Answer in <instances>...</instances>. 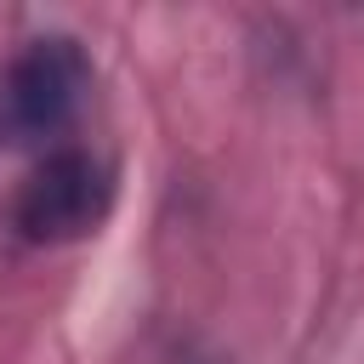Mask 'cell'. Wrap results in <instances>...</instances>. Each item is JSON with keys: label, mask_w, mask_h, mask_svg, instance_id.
I'll return each instance as SVG.
<instances>
[{"label": "cell", "mask_w": 364, "mask_h": 364, "mask_svg": "<svg viewBox=\"0 0 364 364\" xmlns=\"http://www.w3.org/2000/svg\"><path fill=\"white\" fill-rule=\"evenodd\" d=\"M91 91V63L80 40L40 34L0 68V142H46L57 136Z\"/></svg>", "instance_id": "cell-1"}, {"label": "cell", "mask_w": 364, "mask_h": 364, "mask_svg": "<svg viewBox=\"0 0 364 364\" xmlns=\"http://www.w3.org/2000/svg\"><path fill=\"white\" fill-rule=\"evenodd\" d=\"M114 205V171L108 159L85 148H51L11 199V228L28 245H68L97 233V222Z\"/></svg>", "instance_id": "cell-2"}]
</instances>
